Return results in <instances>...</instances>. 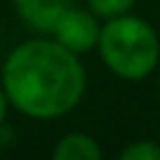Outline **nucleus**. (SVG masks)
<instances>
[{"label":"nucleus","instance_id":"nucleus-1","mask_svg":"<svg viewBox=\"0 0 160 160\" xmlns=\"http://www.w3.org/2000/svg\"><path fill=\"white\" fill-rule=\"evenodd\" d=\"M0 82L10 108L35 120H50L80 105L88 80L72 50L55 38H35L10 50L0 70Z\"/></svg>","mask_w":160,"mask_h":160},{"label":"nucleus","instance_id":"nucleus-2","mask_svg":"<svg viewBox=\"0 0 160 160\" xmlns=\"http://www.w3.org/2000/svg\"><path fill=\"white\" fill-rule=\"evenodd\" d=\"M98 50L108 70L125 80L148 78L160 60V40L152 25L128 12L102 22Z\"/></svg>","mask_w":160,"mask_h":160},{"label":"nucleus","instance_id":"nucleus-3","mask_svg":"<svg viewBox=\"0 0 160 160\" xmlns=\"http://www.w3.org/2000/svg\"><path fill=\"white\" fill-rule=\"evenodd\" d=\"M100 30H102V25H100L98 15L90 8L82 10V8H72L70 5L60 15V20L55 22V28H52L50 35L60 45H65L68 50H72L75 55H80V52H88V50L98 48Z\"/></svg>","mask_w":160,"mask_h":160},{"label":"nucleus","instance_id":"nucleus-4","mask_svg":"<svg viewBox=\"0 0 160 160\" xmlns=\"http://www.w3.org/2000/svg\"><path fill=\"white\" fill-rule=\"evenodd\" d=\"M68 8H70L68 0H28L18 8V15L35 32H48L50 35L55 22L60 20V15Z\"/></svg>","mask_w":160,"mask_h":160},{"label":"nucleus","instance_id":"nucleus-5","mask_svg":"<svg viewBox=\"0 0 160 160\" xmlns=\"http://www.w3.org/2000/svg\"><path fill=\"white\" fill-rule=\"evenodd\" d=\"M52 158L55 160H100L102 148L88 132H68L55 142Z\"/></svg>","mask_w":160,"mask_h":160},{"label":"nucleus","instance_id":"nucleus-6","mask_svg":"<svg viewBox=\"0 0 160 160\" xmlns=\"http://www.w3.org/2000/svg\"><path fill=\"white\" fill-rule=\"evenodd\" d=\"M120 160H160V145L152 140H135L120 150Z\"/></svg>","mask_w":160,"mask_h":160},{"label":"nucleus","instance_id":"nucleus-7","mask_svg":"<svg viewBox=\"0 0 160 160\" xmlns=\"http://www.w3.org/2000/svg\"><path fill=\"white\" fill-rule=\"evenodd\" d=\"M132 5H135V0H88V8H90L98 18H102V20L125 15Z\"/></svg>","mask_w":160,"mask_h":160},{"label":"nucleus","instance_id":"nucleus-8","mask_svg":"<svg viewBox=\"0 0 160 160\" xmlns=\"http://www.w3.org/2000/svg\"><path fill=\"white\" fill-rule=\"evenodd\" d=\"M8 108H10V100H8V92L0 82V128L5 125V118H8Z\"/></svg>","mask_w":160,"mask_h":160},{"label":"nucleus","instance_id":"nucleus-9","mask_svg":"<svg viewBox=\"0 0 160 160\" xmlns=\"http://www.w3.org/2000/svg\"><path fill=\"white\" fill-rule=\"evenodd\" d=\"M10 2H12L15 8H20V5H22V2H28V0H10Z\"/></svg>","mask_w":160,"mask_h":160}]
</instances>
